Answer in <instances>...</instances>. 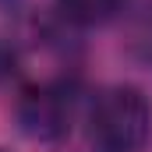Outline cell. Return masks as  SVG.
<instances>
[{"label":"cell","instance_id":"obj_2","mask_svg":"<svg viewBox=\"0 0 152 152\" xmlns=\"http://www.w3.org/2000/svg\"><path fill=\"white\" fill-rule=\"evenodd\" d=\"M71 117H75V92L64 81L32 85L18 99V124L36 142H57V138H64L71 131Z\"/></svg>","mask_w":152,"mask_h":152},{"label":"cell","instance_id":"obj_7","mask_svg":"<svg viewBox=\"0 0 152 152\" xmlns=\"http://www.w3.org/2000/svg\"><path fill=\"white\" fill-rule=\"evenodd\" d=\"M0 152H4V149H0Z\"/></svg>","mask_w":152,"mask_h":152},{"label":"cell","instance_id":"obj_3","mask_svg":"<svg viewBox=\"0 0 152 152\" xmlns=\"http://www.w3.org/2000/svg\"><path fill=\"white\" fill-rule=\"evenodd\" d=\"M120 7H124V0H57L60 18L78 28H96V25L113 21Z\"/></svg>","mask_w":152,"mask_h":152},{"label":"cell","instance_id":"obj_5","mask_svg":"<svg viewBox=\"0 0 152 152\" xmlns=\"http://www.w3.org/2000/svg\"><path fill=\"white\" fill-rule=\"evenodd\" d=\"M11 67H14V50L0 42V78H4V75H11Z\"/></svg>","mask_w":152,"mask_h":152},{"label":"cell","instance_id":"obj_1","mask_svg":"<svg viewBox=\"0 0 152 152\" xmlns=\"http://www.w3.org/2000/svg\"><path fill=\"white\" fill-rule=\"evenodd\" d=\"M152 110L142 88L110 85L88 110V149L92 152H142L149 142Z\"/></svg>","mask_w":152,"mask_h":152},{"label":"cell","instance_id":"obj_6","mask_svg":"<svg viewBox=\"0 0 152 152\" xmlns=\"http://www.w3.org/2000/svg\"><path fill=\"white\" fill-rule=\"evenodd\" d=\"M14 4H18V0H0V7H14Z\"/></svg>","mask_w":152,"mask_h":152},{"label":"cell","instance_id":"obj_4","mask_svg":"<svg viewBox=\"0 0 152 152\" xmlns=\"http://www.w3.org/2000/svg\"><path fill=\"white\" fill-rule=\"evenodd\" d=\"M138 42L145 46V57L152 60V0H145V7H142V25H138Z\"/></svg>","mask_w":152,"mask_h":152}]
</instances>
